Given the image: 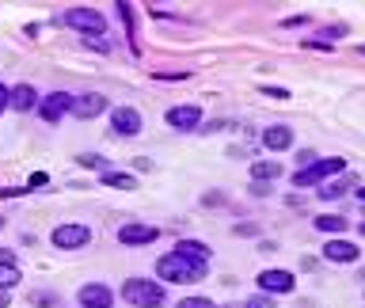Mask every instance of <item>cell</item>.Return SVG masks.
I'll return each mask as SVG.
<instances>
[{
	"instance_id": "cell-1",
	"label": "cell",
	"mask_w": 365,
	"mask_h": 308,
	"mask_svg": "<svg viewBox=\"0 0 365 308\" xmlns=\"http://www.w3.org/2000/svg\"><path fill=\"white\" fill-rule=\"evenodd\" d=\"M156 274L164 278V282H202L206 278V263L198 259H183V255H164V259H156Z\"/></svg>"
},
{
	"instance_id": "cell-2",
	"label": "cell",
	"mask_w": 365,
	"mask_h": 308,
	"mask_svg": "<svg viewBox=\"0 0 365 308\" xmlns=\"http://www.w3.org/2000/svg\"><path fill=\"white\" fill-rule=\"evenodd\" d=\"M122 297H126V305H137V308H160L164 305V285L148 282V278H130V282L122 285Z\"/></svg>"
},
{
	"instance_id": "cell-3",
	"label": "cell",
	"mask_w": 365,
	"mask_h": 308,
	"mask_svg": "<svg viewBox=\"0 0 365 308\" xmlns=\"http://www.w3.org/2000/svg\"><path fill=\"white\" fill-rule=\"evenodd\" d=\"M342 168H346V160H339V156H324V160H312L309 168H300L297 175H293V187H316V183H324V179L339 175Z\"/></svg>"
},
{
	"instance_id": "cell-4",
	"label": "cell",
	"mask_w": 365,
	"mask_h": 308,
	"mask_svg": "<svg viewBox=\"0 0 365 308\" xmlns=\"http://www.w3.org/2000/svg\"><path fill=\"white\" fill-rule=\"evenodd\" d=\"M57 23H61V27H76V31L91 34V38L107 31L103 12H96V8H69V12H61V16H57Z\"/></svg>"
},
{
	"instance_id": "cell-5",
	"label": "cell",
	"mask_w": 365,
	"mask_h": 308,
	"mask_svg": "<svg viewBox=\"0 0 365 308\" xmlns=\"http://www.w3.org/2000/svg\"><path fill=\"white\" fill-rule=\"evenodd\" d=\"M88 240H91V228L76 225V221H65V225L54 228V248H61V252H76V248H84Z\"/></svg>"
},
{
	"instance_id": "cell-6",
	"label": "cell",
	"mask_w": 365,
	"mask_h": 308,
	"mask_svg": "<svg viewBox=\"0 0 365 308\" xmlns=\"http://www.w3.org/2000/svg\"><path fill=\"white\" fill-rule=\"evenodd\" d=\"M156 236H160V228H156V225H141V221H126V225L118 228V240L126 243V248H141V243H153Z\"/></svg>"
},
{
	"instance_id": "cell-7",
	"label": "cell",
	"mask_w": 365,
	"mask_h": 308,
	"mask_svg": "<svg viewBox=\"0 0 365 308\" xmlns=\"http://www.w3.org/2000/svg\"><path fill=\"white\" fill-rule=\"evenodd\" d=\"M111 130L118 133V138H137L141 133V114L133 111V107H118V111H111Z\"/></svg>"
},
{
	"instance_id": "cell-8",
	"label": "cell",
	"mask_w": 365,
	"mask_h": 308,
	"mask_svg": "<svg viewBox=\"0 0 365 308\" xmlns=\"http://www.w3.org/2000/svg\"><path fill=\"white\" fill-rule=\"evenodd\" d=\"M69 107H73V96L69 91H49L46 99H38V114L46 122H57V118H65Z\"/></svg>"
},
{
	"instance_id": "cell-9",
	"label": "cell",
	"mask_w": 365,
	"mask_h": 308,
	"mask_svg": "<svg viewBox=\"0 0 365 308\" xmlns=\"http://www.w3.org/2000/svg\"><path fill=\"white\" fill-rule=\"evenodd\" d=\"M76 300H80V308H111V305H114L111 289H107L103 282H88V285H80Z\"/></svg>"
},
{
	"instance_id": "cell-10",
	"label": "cell",
	"mask_w": 365,
	"mask_h": 308,
	"mask_svg": "<svg viewBox=\"0 0 365 308\" xmlns=\"http://www.w3.org/2000/svg\"><path fill=\"white\" fill-rule=\"evenodd\" d=\"M103 111H107V99L99 96V91L76 96V99H73V107H69V114H76V118H99Z\"/></svg>"
},
{
	"instance_id": "cell-11",
	"label": "cell",
	"mask_w": 365,
	"mask_h": 308,
	"mask_svg": "<svg viewBox=\"0 0 365 308\" xmlns=\"http://www.w3.org/2000/svg\"><path fill=\"white\" fill-rule=\"evenodd\" d=\"M198 122H202V111L195 103H183V107H171L168 111V126L171 130H195Z\"/></svg>"
},
{
	"instance_id": "cell-12",
	"label": "cell",
	"mask_w": 365,
	"mask_h": 308,
	"mask_svg": "<svg viewBox=\"0 0 365 308\" xmlns=\"http://www.w3.org/2000/svg\"><path fill=\"white\" fill-rule=\"evenodd\" d=\"M259 285H263L267 293H293V285H297V282H293L289 270H263V274H259Z\"/></svg>"
},
{
	"instance_id": "cell-13",
	"label": "cell",
	"mask_w": 365,
	"mask_h": 308,
	"mask_svg": "<svg viewBox=\"0 0 365 308\" xmlns=\"http://www.w3.org/2000/svg\"><path fill=\"white\" fill-rule=\"evenodd\" d=\"M23 282V274H19V263H16V255H0V293H8V289H16V285Z\"/></svg>"
},
{
	"instance_id": "cell-14",
	"label": "cell",
	"mask_w": 365,
	"mask_h": 308,
	"mask_svg": "<svg viewBox=\"0 0 365 308\" xmlns=\"http://www.w3.org/2000/svg\"><path fill=\"white\" fill-rule=\"evenodd\" d=\"M263 145H267L270 153H285V148L293 145V130L289 126H270V130L263 133Z\"/></svg>"
},
{
	"instance_id": "cell-15",
	"label": "cell",
	"mask_w": 365,
	"mask_h": 308,
	"mask_svg": "<svg viewBox=\"0 0 365 308\" xmlns=\"http://www.w3.org/2000/svg\"><path fill=\"white\" fill-rule=\"evenodd\" d=\"M324 259H327V263H354V259H357V248H354L350 240H331V243L324 248Z\"/></svg>"
},
{
	"instance_id": "cell-16",
	"label": "cell",
	"mask_w": 365,
	"mask_h": 308,
	"mask_svg": "<svg viewBox=\"0 0 365 308\" xmlns=\"http://www.w3.org/2000/svg\"><path fill=\"white\" fill-rule=\"evenodd\" d=\"M34 103H38V96H34L31 84H16V88L8 91V107H16V111H31Z\"/></svg>"
},
{
	"instance_id": "cell-17",
	"label": "cell",
	"mask_w": 365,
	"mask_h": 308,
	"mask_svg": "<svg viewBox=\"0 0 365 308\" xmlns=\"http://www.w3.org/2000/svg\"><path fill=\"white\" fill-rule=\"evenodd\" d=\"M175 255H183V259H198V263H206V259H210V248H206L202 240H179V243H175Z\"/></svg>"
},
{
	"instance_id": "cell-18",
	"label": "cell",
	"mask_w": 365,
	"mask_h": 308,
	"mask_svg": "<svg viewBox=\"0 0 365 308\" xmlns=\"http://www.w3.org/2000/svg\"><path fill=\"white\" fill-rule=\"evenodd\" d=\"M252 179L255 183H263V179H282V160H255Z\"/></svg>"
},
{
	"instance_id": "cell-19",
	"label": "cell",
	"mask_w": 365,
	"mask_h": 308,
	"mask_svg": "<svg viewBox=\"0 0 365 308\" xmlns=\"http://www.w3.org/2000/svg\"><path fill=\"white\" fill-rule=\"evenodd\" d=\"M103 183L107 187H118V190H137V179H133L130 171H107Z\"/></svg>"
},
{
	"instance_id": "cell-20",
	"label": "cell",
	"mask_w": 365,
	"mask_h": 308,
	"mask_svg": "<svg viewBox=\"0 0 365 308\" xmlns=\"http://www.w3.org/2000/svg\"><path fill=\"white\" fill-rule=\"evenodd\" d=\"M316 228L320 232H346V217H339V213H324V217H316Z\"/></svg>"
},
{
	"instance_id": "cell-21",
	"label": "cell",
	"mask_w": 365,
	"mask_h": 308,
	"mask_svg": "<svg viewBox=\"0 0 365 308\" xmlns=\"http://www.w3.org/2000/svg\"><path fill=\"white\" fill-rule=\"evenodd\" d=\"M80 168L103 171V175H107V171H111V168H107V160H103V156H99V153H84V156H80Z\"/></svg>"
},
{
	"instance_id": "cell-22",
	"label": "cell",
	"mask_w": 365,
	"mask_h": 308,
	"mask_svg": "<svg viewBox=\"0 0 365 308\" xmlns=\"http://www.w3.org/2000/svg\"><path fill=\"white\" fill-rule=\"evenodd\" d=\"M342 190H346V187H342V183H324V187H320V198H327V202H335V198H339Z\"/></svg>"
},
{
	"instance_id": "cell-23",
	"label": "cell",
	"mask_w": 365,
	"mask_h": 308,
	"mask_svg": "<svg viewBox=\"0 0 365 308\" xmlns=\"http://www.w3.org/2000/svg\"><path fill=\"white\" fill-rule=\"evenodd\" d=\"M179 308H217V305L206 300V297H183V300H179Z\"/></svg>"
},
{
	"instance_id": "cell-24",
	"label": "cell",
	"mask_w": 365,
	"mask_h": 308,
	"mask_svg": "<svg viewBox=\"0 0 365 308\" xmlns=\"http://www.w3.org/2000/svg\"><path fill=\"white\" fill-rule=\"evenodd\" d=\"M225 308H267V300H236V305H225Z\"/></svg>"
},
{
	"instance_id": "cell-25",
	"label": "cell",
	"mask_w": 365,
	"mask_h": 308,
	"mask_svg": "<svg viewBox=\"0 0 365 308\" xmlns=\"http://www.w3.org/2000/svg\"><path fill=\"white\" fill-rule=\"evenodd\" d=\"M263 91H267V96H274V99H289V91H285V88H263Z\"/></svg>"
},
{
	"instance_id": "cell-26",
	"label": "cell",
	"mask_w": 365,
	"mask_h": 308,
	"mask_svg": "<svg viewBox=\"0 0 365 308\" xmlns=\"http://www.w3.org/2000/svg\"><path fill=\"white\" fill-rule=\"evenodd\" d=\"M4 107H8V88L0 84V111H4Z\"/></svg>"
},
{
	"instance_id": "cell-27",
	"label": "cell",
	"mask_w": 365,
	"mask_h": 308,
	"mask_svg": "<svg viewBox=\"0 0 365 308\" xmlns=\"http://www.w3.org/2000/svg\"><path fill=\"white\" fill-rule=\"evenodd\" d=\"M12 305V297H8V293H0V308H8Z\"/></svg>"
},
{
	"instance_id": "cell-28",
	"label": "cell",
	"mask_w": 365,
	"mask_h": 308,
	"mask_svg": "<svg viewBox=\"0 0 365 308\" xmlns=\"http://www.w3.org/2000/svg\"><path fill=\"white\" fill-rule=\"evenodd\" d=\"M357 202H362V206H365V187H362V190H357Z\"/></svg>"
},
{
	"instance_id": "cell-29",
	"label": "cell",
	"mask_w": 365,
	"mask_h": 308,
	"mask_svg": "<svg viewBox=\"0 0 365 308\" xmlns=\"http://www.w3.org/2000/svg\"><path fill=\"white\" fill-rule=\"evenodd\" d=\"M362 236H365V225H362Z\"/></svg>"
},
{
	"instance_id": "cell-30",
	"label": "cell",
	"mask_w": 365,
	"mask_h": 308,
	"mask_svg": "<svg viewBox=\"0 0 365 308\" xmlns=\"http://www.w3.org/2000/svg\"><path fill=\"white\" fill-rule=\"evenodd\" d=\"M362 282H365V274H362Z\"/></svg>"
},
{
	"instance_id": "cell-31",
	"label": "cell",
	"mask_w": 365,
	"mask_h": 308,
	"mask_svg": "<svg viewBox=\"0 0 365 308\" xmlns=\"http://www.w3.org/2000/svg\"><path fill=\"white\" fill-rule=\"evenodd\" d=\"M362 210H365V206H362Z\"/></svg>"
}]
</instances>
